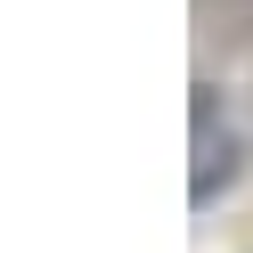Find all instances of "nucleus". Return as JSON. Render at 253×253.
Here are the masks:
<instances>
[{"instance_id":"f257e3e1","label":"nucleus","mask_w":253,"mask_h":253,"mask_svg":"<svg viewBox=\"0 0 253 253\" xmlns=\"http://www.w3.org/2000/svg\"><path fill=\"white\" fill-rule=\"evenodd\" d=\"M188 139H196V155H188V204H212L237 180V123H229V98L212 82L188 90Z\"/></svg>"}]
</instances>
